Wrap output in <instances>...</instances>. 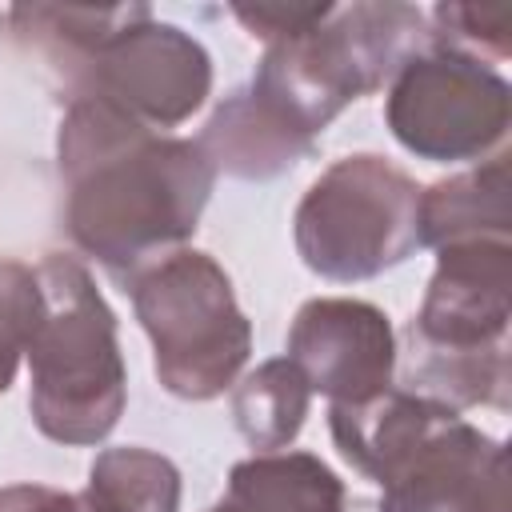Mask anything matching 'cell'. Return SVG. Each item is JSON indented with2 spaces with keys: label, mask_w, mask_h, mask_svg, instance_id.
<instances>
[{
  "label": "cell",
  "mask_w": 512,
  "mask_h": 512,
  "mask_svg": "<svg viewBox=\"0 0 512 512\" xmlns=\"http://www.w3.org/2000/svg\"><path fill=\"white\" fill-rule=\"evenodd\" d=\"M36 416L56 440H96L116 424L124 376L112 316L72 260L40 268V316L32 328Z\"/></svg>",
  "instance_id": "cell-1"
},
{
  "label": "cell",
  "mask_w": 512,
  "mask_h": 512,
  "mask_svg": "<svg viewBox=\"0 0 512 512\" xmlns=\"http://www.w3.org/2000/svg\"><path fill=\"white\" fill-rule=\"evenodd\" d=\"M140 316L156 340V368L172 392L212 396L248 352V324L228 280L204 256H176L136 284Z\"/></svg>",
  "instance_id": "cell-2"
},
{
  "label": "cell",
  "mask_w": 512,
  "mask_h": 512,
  "mask_svg": "<svg viewBox=\"0 0 512 512\" xmlns=\"http://www.w3.org/2000/svg\"><path fill=\"white\" fill-rule=\"evenodd\" d=\"M408 192L404 176L380 168L372 156L332 168L300 208V248L308 264L328 276H364L396 260L400 232L360 220H400Z\"/></svg>",
  "instance_id": "cell-3"
},
{
  "label": "cell",
  "mask_w": 512,
  "mask_h": 512,
  "mask_svg": "<svg viewBox=\"0 0 512 512\" xmlns=\"http://www.w3.org/2000/svg\"><path fill=\"white\" fill-rule=\"evenodd\" d=\"M100 84L148 116L180 120L200 104L208 88V60L168 24L124 28V40L108 44L104 52Z\"/></svg>",
  "instance_id": "cell-4"
},
{
  "label": "cell",
  "mask_w": 512,
  "mask_h": 512,
  "mask_svg": "<svg viewBox=\"0 0 512 512\" xmlns=\"http://www.w3.org/2000/svg\"><path fill=\"white\" fill-rule=\"evenodd\" d=\"M292 348L320 380V388L336 396H364L388 376L392 364L384 316L344 300L308 304L296 320Z\"/></svg>",
  "instance_id": "cell-5"
},
{
  "label": "cell",
  "mask_w": 512,
  "mask_h": 512,
  "mask_svg": "<svg viewBox=\"0 0 512 512\" xmlns=\"http://www.w3.org/2000/svg\"><path fill=\"white\" fill-rule=\"evenodd\" d=\"M336 476L312 456L248 460L232 472L228 500L212 512H340Z\"/></svg>",
  "instance_id": "cell-6"
},
{
  "label": "cell",
  "mask_w": 512,
  "mask_h": 512,
  "mask_svg": "<svg viewBox=\"0 0 512 512\" xmlns=\"http://www.w3.org/2000/svg\"><path fill=\"white\" fill-rule=\"evenodd\" d=\"M92 500L96 512H172L176 472L148 452H108L92 468Z\"/></svg>",
  "instance_id": "cell-7"
},
{
  "label": "cell",
  "mask_w": 512,
  "mask_h": 512,
  "mask_svg": "<svg viewBox=\"0 0 512 512\" xmlns=\"http://www.w3.org/2000/svg\"><path fill=\"white\" fill-rule=\"evenodd\" d=\"M240 428L256 444H280L300 428L304 416V376L292 364H264L236 400Z\"/></svg>",
  "instance_id": "cell-8"
},
{
  "label": "cell",
  "mask_w": 512,
  "mask_h": 512,
  "mask_svg": "<svg viewBox=\"0 0 512 512\" xmlns=\"http://www.w3.org/2000/svg\"><path fill=\"white\" fill-rule=\"evenodd\" d=\"M40 316V288L20 264H0V392L12 380L16 352L32 340Z\"/></svg>",
  "instance_id": "cell-9"
},
{
  "label": "cell",
  "mask_w": 512,
  "mask_h": 512,
  "mask_svg": "<svg viewBox=\"0 0 512 512\" xmlns=\"http://www.w3.org/2000/svg\"><path fill=\"white\" fill-rule=\"evenodd\" d=\"M0 512H96V504L48 488H8L0 492Z\"/></svg>",
  "instance_id": "cell-10"
}]
</instances>
